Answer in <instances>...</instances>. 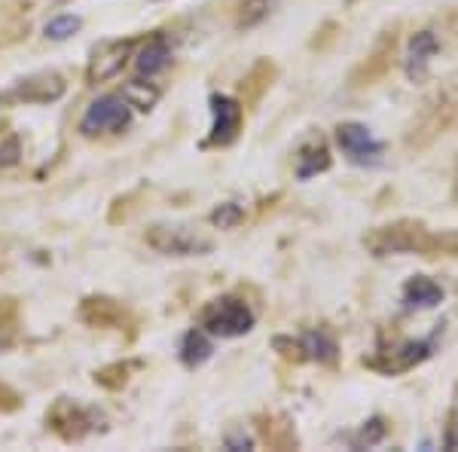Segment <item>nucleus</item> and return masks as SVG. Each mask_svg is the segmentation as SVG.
Here are the masks:
<instances>
[{"mask_svg": "<svg viewBox=\"0 0 458 452\" xmlns=\"http://www.w3.org/2000/svg\"><path fill=\"white\" fill-rule=\"evenodd\" d=\"M226 447L229 449H250L254 440H250L245 431H233V434H226Z\"/></svg>", "mask_w": 458, "mask_h": 452, "instance_id": "nucleus-31", "label": "nucleus"}, {"mask_svg": "<svg viewBox=\"0 0 458 452\" xmlns=\"http://www.w3.org/2000/svg\"><path fill=\"white\" fill-rule=\"evenodd\" d=\"M382 437H386V422L382 419H370L364 428H360V434H358V447H373V443H379Z\"/></svg>", "mask_w": 458, "mask_h": 452, "instance_id": "nucleus-27", "label": "nucleus"}, {"mask_svg": "<svg viewBox=\"0 0 458 452\" xmlns=\"http://www.w3.org/2000/svg\"><path fill=\"white\" fill-rule=\"evenodd\" d=\"M19 333V306L16 300H0V345H13Z\"/></svg>", "mask_w": 458, "mask_h": 452, "instance_id": "nucleus-22", "label": "nucleus"}, {"mask_svg": "<svg viewBox=\"0 0 458 452\" xmlns=\"http://www.w3.org/2000/svg\"><path fill=\"white\" fill-rule=\"evenodd\" d=\"M80 25H83L80 16H55L47 25V37H49V40H55V43H62V40H68V37L77 34Z\"/></svg>", "mask_w": 458, "mask_h": 452, "instance_id": "nucleus-25", "label": "nucleus"}, {"mask_svg": "<svg viewBox=\"0 0 458 452\" xmlns=\"http://www.w3.org/2000/svg\"><path fill=\"white\" fill-rule=\"evenodd\" d=\"M336 144L345 153V159L354 162V166H379L382 153H386V144L376 141L364 123H339Z\"/></svg>", "mask_w": 458, "mask_h": 452, "instance_id": "nucleus-9", "label": "nucleus"}, {"mask_svg": "<svg viewBox=\"0 0 458 452\" xmlns=\"http://www.w3.org/2000/svg\"><path fill=\"white\" fill-rule=\"evenodd\" d=\"M364 248L373 257L391 254H419V257H458V233H434L422 220H391V224L373 226L364 235Z\"/></svg>", "mask_w": 458, "mask_h": 452, "instance_id": "nucleus-1", "label": "nucleus"}, {"mask_svg": "<svg viewBox=\"0 0 458 452\" xmlns=\"http://www.w3.org/2000/svg\"><path fill=\"white\" fill-rule=\"evenodd\" d=\"M168 62H172V47H168L165 37L157 34L141 47V53L135 58V68L141 77H153V73H159L162 68H168Z\"/></svg>", "mask_w": 458, "mask_h": 452, "instance_id": "nucleus-16", "label": "nucleus"}, {"mask_svg": "<svg viewBox=\"0 0 458 452\" xmlns=\"http://www.w3.org/2000/svg\"><path fill=\"white\" fill-rule=\"evenodd\" d=\"M453 196H455V202H458V168H455V177H453Z\"/></svg>", "mask_w": 458, "mask_h": 452, "instance_id": "nucleus-32", "label": "nucleus"}, {"mask_svg": "<svg viewBox=\"0 0 458 452\" xmlns=\"http://www.w3.org/2000/svg\"><path fill=\"white\" fill-rule=\"evenodd\" d=\"M434 354V339H397L391 345H382L373 358H364V364L370 370H379L386 376H401L410 373L412 367H419Z\"/></svg>", "mask_w": 458, "mask_h": 452, "instance_id": "nucleus-6", "label": "nucleus"}, {"mask_svg": "<svg viewBox=\"0 0 458 452\" xmlns=\"http://www.w3.org/2000/svg\"><path fill=\"white\" fill-rule=\"evenodd\" d=\"M16 162H19V141L13 135H4L0 138V168L16 166Z\"/></svg>", "mask_w": 458, "mask_h": 452, "instance_id": "nucleus-29", "label": "nucleus"}, {"mask_svg": "<svg viewBox=\"0 0 458 452\" xmlns=\"http://www.w3.org/2000/svg\"><path fill=\"white\" fill-rule=\"evenodd\" d=\"M394 49H397V28H391L376 40L373 53L367 55V62L360 64L358 71L352 73L354 86H373L376 80H382L391 71V62H394Z\"/></svg>", "mask_w": 458, "mask_h": 452, "instance_id": "nucleus-12", "label": "nucleus"}, {"mask_svg": "<svg viewBox=\"0 0 458 452\" xmlns=\"http://www.w3.org/2000/svg\"><path fill=\"white\" fill-rule=\"evenodd\" d=\"M199 324L211 337L235 339L254 330V312H250V306L245 300H239V296H217V300H211L199 312Z\"/></svg>", "mask_w": 458, "mask_h": 452, "instance_id": "nucleus-3", "label": "nucleus"}, {"mask_svg": "<svg viewBox=\"0 0 458 452\" xmlns=\"http://www.w3.org/2000/svg\"><path fill=\"white\" fill-rule=\"evenodd\" d=\"M211 135H208V147H229L242 132V120H245V110H242V101L229 98V95L214 92L211 95Z\"/></svg>", "mask_w": 458, "mask_h": 452, "instance_id": "nucleus-10", "label": "nucleus"}, {"mask_svg": "<svg viewBox=\"0 0 458 452\" xmlns=\"http://www.w3.org/2000/svg\"><path fill=\"white\" fill-rule=\"evenodd\" d=\"M272 77H276V64H269V62H260V64H257V68L250 71L245 80H242V89H245V98H248V101H257V98H260L266 89L272 86Z\"/></svg>", "mask_w": 458, "mask_h": 452, "instance_id": "nucleus-20", "label": "nucleus"}, {"mask_svg": "<svg viewBox=\"0 0 458 452\" xmlns=\"http://www.w3.org/2000/svg\"><path fill=\"white\" fill-rule=\"evenodd\" d=\"M68 92L62 73L55 71H40L31 73L25 80H16L6 92H0V105L4 107H16V105H53L62 95Z\"/></svg>", "mask_w": 458, "mask_h": 452, "instance_id": "nucleus-5", "label": "nucleus"}, {"mask_svg": "<svg viewBox=\"0 0 458 452\" xmlns=\"http://www.w3.org/2000/svg\"><path fill=\"white\" fill-rule=\"evenodd\" d=\"M403 303L410 309H434L443 303V287L428 276H412L403 285Z\"/></svg>", "mask_w": 458, "mask_h": 452, "instance_id": "nucleus-15", "label": "nucleus"}, {"mask_svg": "<svg viewBox=\"0 0 458 452\" xmlns=\"http://www.w3.org/2000/svg\"><path fill=\"white\" fill-rule=\"evenodd\" d=\"M131 123V107L123 95H105V98L92 101L89 110L80 120V132L86 138H98L107 132H123Z\"/></svg>", "mask_w": 458, "mask_h": 452, "instance_id": "nucleus-8", "label": "nucleus"}, {"mask_svg": "<svg viewBox=\"0 0 458 452\" xmlns=\"http://www.w3.org/2000/svg\"><path fill=\"white\" fill-rule=\"evenodd\" d=\"M266 10H269V0H242V16H239V28H250L257 25Z\"/></svg>", "mask_w": 458, "mask_h": 452, "instance_id": "nucleus-26", "label": "nucleus"}, {"mask_svg": "<svg viewBox=\"0 0 458 452\" xmlns=\"http://www.w3.org/2000/svg\"><path fill=\"white\" fill-rule=\"evenodd\" d=\"M302 348H306V358L318 361V364H336V358H339V345H336V339L330 337L327 330L306 333Z\"/></svg>", "mask_w": 458, "mask_h": 452, "instance_id": "nucleus-18", "label": "nucleus"}, {"mask_svg": "<svg viewBox=\"0 0 458 452\" xmlns=\"http://www.w3.org/2000/svg\"><path fill=\"white\" fill-rule=\"evenodd\" d=\"M437 53H440V40L434 37V31H419L412 37L410 49H406V62H403V71H406V77H410V83H425L431 58Z\"/></svg>", "mask_w": 458, "mask_h": 452, "instance_id": "nucleus-13", "label": "nucleus"}, {"mask_svg": "<svg viewBox=\"0 0 458 452\" xmlns=\"http://www.w3.org/2000/svg\"><path fill=\"white\" fill-rule=\"evenodd\" d=\"M144 239L157 254H165V257H205L214 251V242L208 235L196 233V229H190V226L157 224L147 229Z\"/></svg>", "mask_w": 458, "mask_h": 452, "instance_id": "nucleus-4", "label": "nucleus"}, {"mask_svg": "<svg viewBox=\"0 0 458 452\" xmlns=\"http://www.w3.org/2000/svg\"><path fill=\"white\" fill-rule=\"evenodd\" d=\"M123 98L129 101V107H135V110H150L159 101V89L150 86V83H141V80H135V83H125Z\"/></svg>", "mask_w": 458, "mask_h": 452, "instance_id": "nucleus-21", "label": "nucleus"}, {"mask_svg": "<svg viewBox=\"0 0 458 452\" xmlns=\"http://www.w3.org/2000/svg\"><path fill=\"white\" fill-rule=\"evenodd\" d=\"M242 220H245V211H242V205H235V202H224L211 214V224L217 229H235Z\"/></svg>", "mask_w": 458, "mask_h": 452, "instance_id": "nucleus-24", "label": "nucleus"}, {"mask_svg": "<svg viewBox=\"0 0 458 452\" xmlns=\"http://www.w3.org/2000/svg\"><path fill=\"white\" fill-rule=\"evenodd\" d=\"M211 352H214V345H211V339L205 337V330H190L181 343V361H183V367H190V370L202 367L205 361L211 358Z\"/></svg>", "mask_w": 458, "mask_h": 452, "instance_id": "nucleus-19", "label": "nucleus"}, {"mask_svg": "<svg viewBox=\"0 0 458 452\" xmlns=\"http://www.w3.org/2000/svg\"><path fill=\"white\" fill-rule=\"evenodd\" d=\"M19 406H21L19 391H13L10 385L0 382V413H13V410H19Z\"/></svg>", "mask_w": 458, "mask_h": 452, "instance_id": "nucleus-30", "label": "nucleus"}, {"mask_svg": "<svg viewBox=\"0 0 458 452\" xmlns=\"http://www.w3.org/2000/svg\"><path fill=\"white\" fill-rule=\"evenodd\" d=\"M282 352V358L293 361V364H300V361H306V348H302V343H297V339H287V337H276V343H272Z\"/></svg>", "mask_w": 458, "mask_h": 452, "instance_id": "nucleus-28", "label": "nucleus"}, {"mask_svg": "<svg viewBox=\"0 0 458 452\" xmlns=\"http://www.w3.org/2000/svg\"><path fill=\"white\" fill-rule=\"evenodd\" d=\"M138 367H141L138 361H125V364H110V367H105V370H98V373H95V382L105 385V388H123V385L129 382L131 370H138Z\"/></svg>", "mask_w": 458, "mask_h": 452, "instance_id": "nucleus-23", "label": "nucleus"}, {"mask_svg": "<svg viewBox=\"0 0 458 452\" xmlns=\"http://www.w3.org/2000/svg\"><path fill=\"white\" fill-rule=\"evenodd\" d=\"M47 422L62 440L77 443V440H83L86 434H92L95 428H101L98 422H105V416H101L98 410H92V406H80V404H73V400L62 397V400H55L53 410L47 413Z\"/></svg>", "mask_w": 458, "mask_h": 452, "instance_id": "nucleus-7", "label": "nucleus"}, {"mask_svg": "<svg viewBox=\"0 0 458 452\" xmlns=\"http://www.w3.org/2000/svg\"><path fill=\"white\" fill-rule=\"evenodd\" d=\"M455 123H458V86L437 89V92L428 95L422 101V107L412 114L410 125H406V135H403L406 150H425L437 138L446 135Z\"/></svg>", "mask_w": 458, "mask_h": 452, "instance_id": "nucleus-2", "label": "nucleus"}, {"mask_svg": "<svg viewBox=\"0 0 458 452\" xmlns=\"http://www.w3.org/2000/svg\"><path fill=\"white\" fill-rule=\"evenodd\" d=\"M131 49H135V40H107V43H101V47L92 53L86 80H89V83H105V80H114L116 73L125 68Z\"/></svg>", "mask_w": 458, "mask_h": 452, "instance_id": "nucleus-11", "label": "nucleus"}, {"mask_svg": "<svg viewBox=\"0 0 458 452\" xmlns=\"http://www.w3.org/2000/svg\"><path fill=\"white\" fill-rule=\"evenodd\" d=\"M80 318L89 328H123L129 321L125 309L116 300H107V296H89V300L80 303Z\"/></svg>", "mask_w": 458, "mask_h": 452, "instance_id": "nucleus-14", "label": "nucleus"}, {"mask_svg": "<svg viewBox=\"0 0 458 452\" xmlns=\"http://www.w3.org/2000/svg\"><path fill=\"white\" fill-rule=\"evenodd\" d=\"M330 162H334V159H330L327 144H324L321 138H318V141H309V144H302V147H300V157H297V177H300V181H309V177L327 172Z\"/></svg>", "mask_w": 458, "mask_h": 452, "instance_id": "nucleus-17", "label": "nucleus"}]
</instances>
